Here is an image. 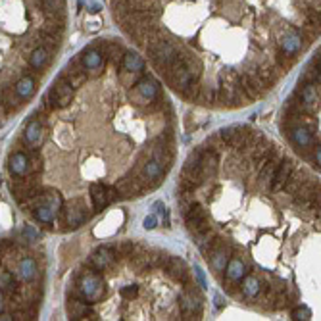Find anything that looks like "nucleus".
Here are the masks:
<instances>
[{"label":"nucleus","instance_id":"1","mask_svg":"<svg viewBox=\"0 0 321 321\" xmlns=\"http://www.w3.org/2000/svg\"><path fill=\"white\" fill-rule=\"evenodd\" d=\"M75 296H79L87 304H93V302L100 300L104 296L102 277L93 269H83L77 275V294Z\"/></svg>","mask_w":321,"mask_h":321},{"label":"nucleus","instance_id":"2","mask_svg":"<svg viewBox=\"0 0 321 321\" xmlns=\"http://www.w3.org/2000/svg\"><path fill=\"white\" fill-rule=\"evenodd\" d=\"M215 102H219L223 106L237 108L248 104V98L242 93L239 81H235V83H227V81L223 83V81H219V89L215 91Z\"/></svg>","mask_w":321,"mask_h":321},{"label":"nucleus","instance_id":"3","mask_svg":"<svg viewBox=\"0 0 321 321\" xmlns=\"http://www.w3.org/2000/svg\"><path fill=\"white\" fill-rule=\"evenodd\" d=\"M47 98L50 100L52 108L69 106V104H71V100H73V87H71L69 83H65V81L60 77L52 87H50V93H48V96H47Z\"/></svg>","mask_w":321,"mask_h":321},{"label":"nucleus","instance_id":"4","mask_svg":"<svg viewBox=\"0 0 321 321\" xmlns=\"http://www.w3.org/2000/svg\"><path fill=\"white\" fill-rule=\"evenodd\" d=\"M185 219H187V227L193 235H198L206 229H210V221L206 217V210L200 206V204H193L187 212H185Z\"/></svg>","mask_w":321,"mask_h":321},{"label":"nucleus","instance_id":"5","mask_svg":"<svg viewBox=\"0 0 321 321\" xmlns=\"http://www.w3.org/2000/svg\"><path fill=\"white\" fill-rule=\"evenodd\" d=\"M64 215H65V223H67L71 229L81 227V225L87 221V217H89L85 200H81V198L71 200V202L64 208Z\"/></svg>","mask_w":321,"mask_h":321},{"label":"nucleus","instance_id":"6","mask_svg":"<svg viewBox=\"0 0 321 321\" xmlns=\"http://www.w3.org/2000/svg\"><path fill=\"white\" fill-rule=\"evenodd\" d=\"M91 196H93V202H95V210L100 212L112 200L117 198V193H115L113 187H106L102 183H93L91 185Z\"/></svg>","mask_w":321,"mask_h":321},{"label":"nucleus","instance_id":"7","mask_svg":"<svg viewBox=\"0 0 321 321\" xmlns=\"http://www.w3.org/2000/svg\"><path fill=\"white\" fill-rule=\"evenodd\" d=\"M163 173H165V169L161 167V163L152 160L146 161L144 163V167H143V171H141V179L144 181V185H146V189L150 191V189H156V187H160L161 179H163Z\"/></svg>","mask_w":321,"mask_h":321},{"label":"nucleus","instance_id":"8","mask_svg":"<svg viewBox=\"0 0 321 321\" xmlns=\"http://www.w3.org/2000/svg\"><path fill=\"white\" fill-rule=\"evenodd\" d=\"M239 85L242 89V93L246 95L248 100H254V98H260L268 89L262 85V81L258 79L256 73H244L241 79H239Z\"/></svg>","mask_w":321,"mask_h":321},{"label":"nucleus","instance_id":"9","mask_svg":"<svg viewBox=\"0 0 321 321\" xmlns=\"http://www.w3.org/2000/svg\"><path fill=\"white\" fill-rule=\"evenodd\" d=\"M115 260H117V254H115L113 246H102V248H98V250L93 252L91 266H93V269H96V271H104V269L112 268L115 264Z\"/></svg>","mask_w":321,"mask_h":321},{"label":"nucleus","instance_id":"10","mask_svg":"<svg viewBox=\"0 0 321 321\" xmlns=\"http://www.w3.org/2000/svg\"><path fill=\"white\" fill-rule=\"evenodd\" d=\"M296 95H300L302 110H306L308 113H314L320 108V93L316 89V83H304L302 91L296 93Z\"/></svg>","mask_w":321,"mask_h":321},{"label":"nucleus","instance_id":"11","mask_svg":"<svg viewBox=\"0 0 321 321\" xmlns=\"http://www.w3.org/2000/svg\"><path fill=\"white\" fill-rule=\"evenodd\" d=\"M67 314H69L71 320H87V318L93 320L95 318V312L79 296H69L67 298Z\"/></svg>","mask_w":321,"mask_h":321},{"label":"nucleus","instance_id":"12","mask_svg":"<svg viewBox=\"0 0 321 321\" xmlns=\"http://www.w3.org/2000/svg\"><path fill=\"white\" fill-rule=\"evenodd\" d=\"M165 271H167L177 283H181L183 287H187L189 283H193V275H191V271H189V268L185 266V262L179 260V258H173V256H171Z\"/></svg>","mask_w":321,"mask_h":321},{"label":"nucleus","instance_id":"13","mask_svg":"<svg viewBox=\"0 0 321 321\" xmlns=\"http://www.w3.org/2000/svg\"><path fill=\"white\" fill-rule=\"evenodd\" d=\"M292 169H294V163L290 160L283 158V160L279 161V165H277V169H275V175H273V179H271V183H269L271 191H281L283 185H285V181H287L289 175L292 173Z\"/></svg>","mask_w":321,"mask_h":321},{"label":"nucleus","instance_id":"14","mask_svg":"<svg viewBox=\"0 0 321 321\" xmlns=\"http://www.w3.org/2000/svg\"><path fill=\"white\" fill-rule=\"evenodd\" d=\"M62 79H64L65 83H69L73 89H77V87H81V85L87 81V69H85L83 65H79V64H69V65L65 67Z\"/></svg>","mask_w":321,"mask_h":321},{"label":"nucleus","instance_id":"15","mask_svg":"<svg viewBox=\"0 0 321 321\" xmlns=\"http://www.w3.org/2000/svg\"><path fill=\"white\" fill-rule=\"evenodd\" d=\"M135 87H137V93L146 100V104H148L152 98H156V96L160 95V85H158V81H154L152 77H143V79H139Z\"/></svg>","mask_w":321,"mask_h":321},{"label":"nucleus","instance_id":"16","mask_svg":"<svg viewBox=\"0 0 321 321\" xmlns=\"http://www.w3.org/2000/svg\"><path fill=\"white\" fill-rule=\"evenodd\" d=\"M10 171L14 177H25L29 175V160L25 152H14L10 156V163H8Z\"/></svg>","mask_w":321,"mask_h":321},{"label":"nucleus","instance_id":"17","mask_svg":"<svg viewBox=\"0 0 321 321\" xmlns=\"http://www.w3.org/2000/svg\"><path fill=\"white\" fill-rule=\"evenodd\" d=\"M81 56H83L81 60H83V67H85V69L93 71L95 75L102 69V65H104V56H102V52H98L96 48H89V50H85Z\"/></svg>","mask_w":321,"mask_h":321},{"label":"nucleus","instance_id":"18","mask_svg":"<svg viewBox=\"0 0 321 321\" xmlns=\"http://www.w3.org/2000/svg\"><path fill=\"white\" fill-rule=\"evenodd\" d=\"M289 137H290L298 146L306 148V146H310L312 141H314V131L308 129L306 125H296V127H292V129L289 131Z\"/></svg>","mask_w":321,"mask_h":321},{"label":"nucleus","instance_id":"19","mask_svg":"<svg viewBox=\"0 0 321 321\" xmlns=\"http://www.w3.org/2000/svg\"><path fill=\"white\" fill-rule=\"evenodd\" d=\"M37 275V264L33 258H21L17 264V277L21 281H31Z\"/></svg>","mask_w":321,"mask_h":321},{"label":"nucleus","instance_id":"20","mask_svg":"<svg viewBox=\"0 0 321 321\" xmlns=\"http://www.w3.org/2000/svg\"><path fill=\"white\" fill-rule=\"evenodd\" d=\"M102 56L106 60H110L115 67H119L121 60H123V50H121V47L117 43H104L102 45Z\"/></svg>","mask_w":321,"mask_h":321},{"label":"nucleus","instance_id":"21","mask_svg":"<svg viewBox=\"0 0 321 321\" xmlns=\"http://www.w3.org/2000/svg\"><path fill=\"white\" fill-rule=\"evenodd\" d=\"M25 141L31 146H35V144H39L43 141V123L41 121H37V119L29 121V125L25 127Z\"/></svg>","mask_w":321,"mask_h":321},{"label":"nucleus","instance_id":"22","mask_svg":"<svg viewBox=\"0 0 321 321\" xmlns=\"http://www.w3.org/2000/svg\"><path fill=\"white\" fill-rule=\"evenodd\" d=\"M41 4H43L47 17H64V14H65L64 0H41Z\"/></svg>","mask_w":321,"mask_h":321},{"label":"nucleus","instance_id":"23","mask_svg":"<svg viewBox=\"0 0 321 321\" xmlns=\"http://www.w3.org/2000/svg\"><path fill=\"white\" fill-rule=\"evenodd\" d=\"M14 91H16V95L23 100V98H31L33 96V93H35V81H33V77H21L19 81H17V85L14 87Z\"/></svg>","mask_w":321,"mask_h":321},{"label":"nucleus","instance_id":"24","mask_svg":"<svg viewBox=\"0 0 321 321\" xmlns=\"http://www.w3.org/2000/svg\"><path fill=\"white\" fill-rule=\"evenodd\" d=\"M306 179H304V173L302 171H294L292 169V173L289 175V179L285 181V185H283V191L285 193H289V194H296V191L302 187V183H304Z\"/></svg>","mask_w":321,"mask_h":321},{"label":"nucleus","instance_id":"25","mask_svg":"<svg viewBox=\"0 0 321 321\" xmlns=\"http://www.w3.org/2000/svg\"><path fill=\"white\" fill-rule=\"evenodd\" d=\"M169 254L167 252H161V250H154V252H148V262H150V269H165L169 264Z\"/></svg>","mask_w":321,"mask_h":321},{"label":"nucleus","instance_id":"26","mask_svg":"<svg viewBox=\"0 0 321 321\" xmlns=\"http://www.w3.org/2000/svg\"><path fill=\"white\" fill-rule=\"evenodd\" d=\"M244 273H246V268H244V264L239 258H233L229 262V266H227V277L231 281H241L244 277Z\"/></svg>","mask_w":321,"mask_h":321},{"label":"nucleus","instance_id":"27","mask_svg":"<svg viewBox=\"0 0 321 321\" xmlns=\"http://www.w3.org/2000/svg\"><path fill=\"white\" fill-rule=\"evenodd\" d=\"M47 62H48V50H47L45 47L35 48L33 54H31V58H29V64H31V67H35V69L45 67V65H47Z\"/></svg>","mask_w":321,"mask_h":321},{"label":"nucleus","instance_id":"28","mask_svg":"<svg viewBox=\"0 0 321 321\" xmlns=\"http://www.w3.org/2000/svg\"><path fill=\"white\" fill-rule=\"evenodd\" d=\"M121 65H123L127 71H141V69H143V60H141V56H137V54H133V52L123 54Z\"/></svg>","mask_w":321,"mask_h":321},{"label":"nucleus","instance_id":"29","mask_svg":"<svg viewBox=\"0 0 321 321\" xmlns=\"http://www.w3.org/2000/svg\"><path fill=\"white\" fill-rule=\"evenodd\" d=\"M19 100H21V98L16 95V91H14V93H10V91L6 89V91L2 93V108H4L6 112H14V110H17L19 104H21Z\"/></svg>","mask_w":321,"mask_h":321},{"label":"nucleus","instance_id":"30","mask_svg":"<svg viewBox=\"0 0 321 321\" xmlns=\"http://www.w3.org/2000/svg\"><path fill=\"white\" fill-rule=\"evenodd\" d=\"M242 292L244 296H256L260 292V281L256 277H246L242 285Z\"/></svg>","mask_w":321,"mask_h":321},{"label":"nucleus","instance_id":"31","mask_svg":"<svg viewBox=\"0 0 321 321\" xmlns=\"http://www.w3.org/2000/svg\"><path fill=\"white\" fill-rule=\"evenodd\" d=\"M283 47H285V52L287 54H294L300 48V39H298L296 35H289V37L285 39Z\"/></svg>","mask_w":321,"mask_h":321},{"label":"nucleus","instance_id":"32","mask_svg":"<svg viewBox=\"0 0 321 321\" xmlns=\"http://www.w3.org/2000/svg\"><path fill=\"white\" fill-rule=\"evenodd\" d=\"M214 100H215V91H212V89H202V87H200L198 96H196V102H200V104H212Z\"/></svg>","mask_w":321,"mask_h":321},{"label":"nucleus","instance_id":"33","mask_svg":"<svg viewBox=\"0 0 321 321\" xmlns=\"http://www.w3.org/2000/svg\"><path fill=\"white\" fill-rule=\"evenodd\" d=\"M277 62H279V67L283 69V71H287V69H290L292 67V64H294V54H279L277 56Z\"/></svg>","mask_w":321,"mask_h":321},{"label":"nucleus","instance_id":"34","mask_svg":"<svg viewBox=\"0 0 321 321\" xmlns=\"http://www.w3.org/2000/svg\"><path fill=\"white\" fill-rule=\"evenodd\" d=\"M133 244L135 242H119V244L113 246V250H115L117 256H127L129 258V254L133 252Z\"/></svg>","mask_w":321,"mask_h":321},{"label":"nucleus","instance_id":"35","mask_svg":"<svg viewBox=\"0 0 321 321\" xmlns=\"http://www.w3.org/2000/svg\"><path fill=\"white\" fill-rule=\"evenodd\" d=\"M292 318L294 320H310V310L308 308H296L292 312Z\"/></svg>","mask_w":321,"mask_h":321},{"label":"nucleus","instance_id":"36","mask_svg":"<svg viewBox=\"0 0 321 321\" xmlns=\"http://www.w3.org/2000/svg\"><path fill=\"white\" fill-rule=\"evenodd\" d=\"M144 227H146V229H154V227H156V217H154V215L146 217V219H144Z\"/></svg>","mask_w":321,"mask_h":321},{"label":"nucleus","instance_id":"37","mask_svg":"<svg viewBox=\"0 0 321 321\" xmlns=\"http://www.w3.org/2000/svg\"><path fill=\"white\" fill-rule=\"evenodd\" d=\"M121 294H123V296H135V294H137V287H131V289H123V290H121Z\"/></svg>","mask_w":321,"mask_h":321},{"label":"nucleus","instance_id":"38","mask_svg":"<svg viewBox=\"0 0 321 321\" xmlns=\"http://www.w3.org/2000/svg\"><path fill=\"white\" fill-rule=\"evenodd\" d=\"M4 308H6V298H4V292L0 290V314L4 312Z\"/></svg>","mask_w":321,"mask_h":321}]
</instances>
